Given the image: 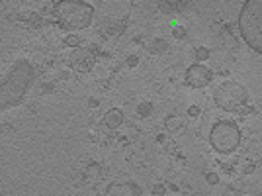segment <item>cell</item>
<instances>
[{
    "label": "cell",
    "mask_w": 262,
    "mask_h": 196,
    "mask_svg": "<svg viewBox=\"0 0 262 196\" xmlns=\"http://www.w3.org/2000/svg\"><path fill=\"white\" fill-rule=\"evenodd\" d=\"M209 81H211V71L207 67L200 65V63L188 67V71H186V83H188L190 87L204 89L205 85H209Z\"/></svg>",
    "instance_id": "cell-7"
},
{
    "label": "cell",
    "mask_w": 262,
    "mask_h": 196,
    "mask_svg": "<svg viewBox=\"0 0 262 196\" xmlns=\"http://www.w3.org/2000/svg\"><path fill=\"white\" fill-rule=\"evenodd\" d=\"M157 141H159L160 145H162L166 151H174V141H172V139H168L166 136L159 134V136H157Z\"/></svg>",
    "instance_id": "cell-17"
},
{
    "label": "cell",
    "mask_w": 262,
    "mask_h": 196,
    "mask_svg": "<svg viewBox=\"0 0 262 196\" xmlns=\"http://www.w3.org/2000/svg\"><path fill=\"white\" fill-rule=\"evenodd\" d=\"M88 106H90V108H98V106H100V102L92 98V100H88Z\"/></svg>",
    "instance_id": "cell-25"
},
{
    "label": "cell",
    "mask_w": 262,
    "mask_h": 196,
    "mask_svg": "<svg viewBox=\"0 0 262 196\" xmlns=\"http://www.w3.org/2000/svg\"><path fill=\"white\" fill-rule=\"evenodd\" d=\"M196 59L198 61L209 59V49H207V47H198V49H196Z\"/></svg>",
    "instance_id": "cell-18"
},
{
    "label": "cell",
    "mask_w": 262,
    "mask_h": 196,
    "mask_svg": "<svg viewBox=\"0 0 262 196\" xmlns=\"http://www.w3.org/2000/svg\"><path fill=\"white\" fill-rule=\"evenodd\" d=\"M33 76H35V69L29 65V61L22 59L14 63L10 73L2 79V89H0L2 110L22 102V98L26 96V92L33 83Z\"/></svg>",
    "instance_id": "cell-1"
},
{
    "label": "cell",
    "mask_w": 262,
    "mask_h": 196,
    "mask_svg": "<svg viewBox=\"0 0 262 196\" xmlns=\"http://www.w3.org/2000/svg\"><path fill=\"white\" fill-rule=\"evenodd\" d=\"M188 114L192 116V118H198V116H200V108H198V106H190Z\"/></svg>",
    "instance_id": "cell-24"
},
{
    "label": "cell",
    "mask_w": 262,
    "mask_h": 196,
    "mask_svg": "<svg viewBox=\"0 0 262 196\" xmlns=\"http://www.w3.org/2000/svg\"><path fill=\"white\" fill-rule=\"evenodd\" d=\"M129 163L135 169H145L147 167V151L143 147H135V149L129 153Z\"/></svg>",
    "instance_id": "cell-13"
},
{
    "label": "cell",
    "mask_w": 262,
    "mask_h": 196,
    "mask_svg": "<svg viewBox=\"0 0 262 196\" xmlns=\"http://www.w3.org/2000/svg\"><path fill=\"white\" fill-rule=\"evenodd\" d=\"M209 143L217 153L229 155L241 145V128L231 120H219L209 132Z\"/></svg>",
    "instance_id": "cell-4"
},
{
    "label": "cell",
    "mask_w": 262,
    "mask_h": 196,
    "mask_svg": "<svg viewBox=\"0 0 262 196\" xmlns=\"http://www.w3.org/2000/svg\"><path fill=\"white\" fill-rule=\"evenodd\" d=\"M205 181L209 182V184H217V182H219V177L215 175V173H207V175H205Z\"/></svg>",
    "instance_id": "cell-23"
},
{
    "label": "cell",
    "mask_w": 262,
    "mask_h": 196,
    "mask_svg": "<svg viewBox=\"0 0 262 196\" xmlns=\"http://www.w3.org/2000/svg\"><path fill=\"white\" fill-rule=\"evenodd\" d=\"M125 65H127V67H137V65H139V57H137V55H129L127 61H125Z\"/></svg>",
    "instance_id": "cell-22"
},
{
    "label": "cell",
    "mask_w": 262,
    "mask_h": 196,
    "mask_svg": "<svg viewBox=\"0 0 262 196\" xmlns=\"http://www.w3.org/2000/svg\"><path fill=\"white\" fill-rule=\"evenodd\" d=\"M239 30L250 49L262 53V2L248 0L239 14Z\"/></svg>",
    "instance_id": "cell-3"
},
{
    "label": "cell",
    "mask_w": 262,
    "mask_h": 196,
    "mask_svg": "<svg viewBox=\"0 0 262 196\" xmlns=\"http://www.w3.org/2000/svg\"><path fill=\"white\" fill-rule=\"evenodd\" d=\"M65 46H71V47L80 46V37H76V35H69V37H65Z\"/></svg>",
    "instance_id": "cell-19"
},
{
    "label": "cell",
    "mask_w": 262,
    "mask_h": 196,
    "mask_svg": "<svg viewBox=\"0 0 262 196\" xmlns=\"http://www.w3.org/2000/svg\"><path fill=\"white\" fill-rule=\"evenodd\" d=\"M96 63V55L88 49V47H76L73 53L69 55V67L78 71V73H88L92 71Z\"/></svg>",
    "instance_id": "cell-6"
},
{
    "label": "cell",
    "mask_w": 262,
    "mask_h": 196,
    "mask_svg": "<svg viewBox=\"0 0 262 196\" xmlns=\"http://www.w3.org/2000/svg\"><path fill=\"white\" fill-rule=\"evenodd\" d=\"M184 128H186L184 118L178 116V114H168V116L164 118V130H166L168 134H182Z\"/></svg>",
    "instance_id": "cell-10"
},
{
    "label": "cell",
    "mask_w": 262,
    "mask_h": 196,
    "mask_svg": "<svg viewBox=\"0 0 262 196\" xmlns=\"http://www.w3.org/2000/svg\"><path fill=\"white\" fill-rule=\"evenodd\" d=\"M151 194H155V196L166 194V186H164V184H155V186H153V192H151Z\"/></svg>",
    "instance_id": "cell-20"
},
{
    "label": "cell",
    "mask_w": 262,
    "mask_h": 196,
    "mask_svg": "<svg viewBox=\"0 0 262 196\" xmlns=\"http://www.w3.org/2000/svg\"><path fill=\"white\" fill-rule=\"evenodd\" d=\"M213 98H215V104L219 108H223V110H237L239 112L248 102V92L243 85L227 81V83L219 85Z\"/></svg>",
    "instance_id": "cell-5"
},
{
    "label": "cell",
    "mask_w": 262,
    "mask_h": 196,
    "mask_svg": "<svg viewBox=\"0 0 262 196\" xmlns=\"http://www.w3.org/2000/svg\"><path fill=\"white\" fill-rule=\"evenodd\" d=\"M121 124H123V114H121V110L110 108V110L104 114V126H106L108 130H117Z\"/></svg>",
    "instance_id": "cell-11"
},
{
    "label": "cell",
    "mask_w": 262,
    "mask_h": 196,
    "mask_svg": "<svg viewBox=\"0 0 262 196\" xmlns=\"http://www.w3.org/2000/svg\"><path fill=\"white\" fill-rule=\"evenodd\" d=\"M149 53H153V55H164V53H168V44L164 40H153L149 44Z\"/></svg>",
    "instance_id": "cell-15"
},
{
    "label": "cell",
    "mask_w": 262,
    "mask_h": 196,
    "mask_svg": "<svg viewBox=\"0 0 262 196\" xmlns=\"http://www.w3.org/2000/svg\"><path fill=\"white\" fill-rule=\"evenodd\" d=\"M127 28V22L125 18L123 20H116V18H108L104 20V24L98 28V33L102 35L104 40H110V37H119Z\"/></svg>",
    "instance_id": "cell-8"
},
{
    "label": "cell",
    "mask_w": 262,
    "mask_h": 196,
    "mask_svg": "<svg viewBox=\"0 0 262 196\" xmlns=\"http://www.w3.org/2000/svg\"><path fill=\"white\" fill-rule=\"evenodd\" d=\"M53 14L63 30H82L92 22L94 8L82 0L53 2Z\"/></svg>",
    "instance_id": "cell-2"
},
{
    "label": "cell",
    "mask_w": 262,
    "mask_h": 196,
    "mask_svg": "<svg viewBox=\"0 0 262 196\" xmlns=\"http://www.w3.org/2000/svg\"><path fill=\"white\" fill-rule=\"evenodd\" d=\"M82 177L86 179V182H96V181H102L104 177V167L100 163H96V161H92V163H88L84 167V171H82Z\"/></svg>",
    "instance_id": "cell-12"
},
{
    "label": "cell",
    "mask_w": 262,
    "mask_h": 196,
    "mask_svg": "<svg viewBox=\"0 0 262 196\" xmlns=\"http://www.w3.org/2000/svg\"><path fill=\"white\" fill-rule=\"evenodd\" d=\"M110 196H141L143 190L141 186H137L135 182H114L108 186V192Z\"/></svg>",
    "instance_id": "cell-9"
},
{
    "label": "cell",
    "mask_w": 262,
    "mask_h": 196,
    "mask_svg": "<svg viewBox=\"0 0 262 196\" xmlns=\"http://www.w3.org/2000/svg\"><path fill=\"white\" fill-rule=\"evenodd\" d=\"M190 2L188 0H168V2H160V10L166 12V14H172V12H182L184 8H188Z\"/></svg>",
    "instance_id": "cell-14"
},
{
    "label": "cell",
    "mask_w": 262,
    "mask_h": 196,
    "mask_svg": "<svg viewBox=\"0 0 262 196\" xmlns=\"http://www.w3.org/2000/svg\"><path fill=\"white\" fill-rule=\"evenodd\" d=\"M137 114H139L141 118H149V116L153 114V104H151V102H141V104L137 106Z\"/></svg>",
    "instance_id": "cell-16"
},
{
    "label": "cell",
    "mask_w": 262,
    "mask_h": 196,
    "mask_svg": "<svg viewBox=\"0 0 262 196\" xmlns=\"http://www.w3.org/2000/svg\"><path fill=\"white\" fill-rule=\"evenodd\" d=\"M172 35H174L176 40H182V37L186 35V30H184L182 26H178V28H174V30H172Z\"/></svg>",
    "instance_id": "cell-21"
}]
</instances>
